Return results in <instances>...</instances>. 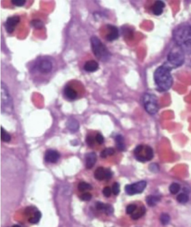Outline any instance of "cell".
Listing matches in <instances>:
<instances>
[{"label": "cell", "instance_id": "obj_4", "mask_svg": "<svg viewBox=\"0 0 191 227\" xmlns=\"http://www.w3.org/2000/svg\"><path fill=\"white\" fill-rule=\"evenodd\" d=\"M1 108L2 113L10 114L14 109L13 100L9 92L8 87L3 81H1Z\"/></svg>", "mask_w": 191, "mask_h": 227}, {"label": "cell", "instance_id": "obj_19", "mask_svg": "<svg viewBox=\"0 0 191 227\" xmlns=\"http://www.w3.org/2000/svg\"><path fill=\"white\" fill-rule=\"evenodd\" d=\"M160 198L157 196L154 195H149L147 196L146 199V201L147 204L150 206L156 205L157 202H159Z\"/></svg>", "mask_w": 191, "mask_h": 227}, {"label": "cell", "instance_id": "obj_27", "mask_svg": "<svg viewBox=\"0 0 191 227\" xmlns=\"http://www.w3.org/2000/svg\"><path fill=\"white\" fill-rule=\"evenodd\" d=\"M92 187L90 184L85 182H82L78 185V189L80 191H84L86 190H90Z\"/></svg>", "mask_w": 191, "mask_h": 227}, {"label": "cell", "instance_id": "obj_22", "mask_svg": "<svg viewBox=\"0 0 191 227\" xmlns=\"http://www.w3.org/2000/svg\"><path fill=\"white\" fill-rule=\"evenodd\" d=\"M114 153V150L112 148H108L103 150L100 154V156L101 158L105 159L107 156H112Z\"/></svg>", "mask_w": 191, "mask_h": 227}, {"label": "cell", "instance_id": "obj_38", "mask_svg": "<svg viewBox=\"0 0 191 227\" xmlns=\"http://www.w3.org/2000/svg\"><path fill=\"white\" fill-rule=\"evenodd\" d=\"M149 168H150V170L151 171H152V172H157V171H159V166H157V165L155 164V163L151 164L149 166Z\"/></svg>", "mask_w": 191, "mask_h": 227}, {"label": "cell", "instance_id": "obj_18", "mask_svg": "<svg viewBox=\"0 0 191 227\" xmlns=\"http://www.w3.org/2000/svg\"><path fill=\"white\" fill-rule=\"evenodd\" d=\"M116 146L118 150L121 151H123L125 149L124 139L122 135H118L116 137Z\"/></svg>", "mask_w": 191, "mask_h": 227}, {"label": "cell", "instance_id": "obj_32", "mask_svg": "<svg viewBox=\"0 0 191 227\" xmlns=\"http://www.w3.org/2000/svg\"><path fill=\"white\" fill-rule=\"evenodd\" d=\"M136 206L134 205V204H131V205H129L127 208H126V213L128 214H132L135 210L136 209Z\"/></svg>", "mask_w": 191, "mask_h": 227}, {"label": "cell", "instance_id": "obj_25", "mask_svg": "<svg viewBox=\"0 0 191 227\" xmlns=\"http://www.w3.org/2000/svg\"><path fill=\"white\" fill-rule=\"evenodd\" d=\"M181 189V186L177 183H173L169 187V191L173 195L177 194Z\"/></svg>", "mask_w": 191, "mask_h": 227}, {"label": "cell", "instance_id": "obj_12", "mask_svg": "<svg viewBox=\"0 0 191 227\" xmlns=\"http://www.w3.org/2000/svg\"><path fill=\"white\" fill-rule=\"evenodd\" d=\"M165 6V5L163 1H157L151 7L152 13L155 15L160 16L163 14Z\"/></svg>", "mask_w": 191, "mask_h": 227}, {"label": "cell", "instance_id": "obj_26", "mask_svg": "<svg viewBox=\"0 0 191 227\" xmlns=\"http://www.w3.org/2000/svg\"><path fill=\"white\" fill-rule=\"evenodd\" d=\"M1 139L5 142H9L11 140L10 135L2 127H1Z\"/></svg>", "mask_w": 191, "mask_h": 227}, {"label": "cell", "instance_id": "obj_33", "mask_svg": "<svg viewBox=\"0 0 191 227\" xmlns=\"http://www.w3.org/2000/svg\"><path fill=\"white\" fill-rule=\"evenodd\" d=\"M91 198H92V195L91 194L89 193H84L80 196V199L82 201H89L91 200Z\"/></svg>", "mask_w": 191, "mask_h": 227}, {"label": "cell", "instance_id": "obj_10", "mask_svg": "<svg viewBox=\"0 0 191 227\" xmlns=\"http://www.w3.org/2000/svg\"><path fill=\"white\" fill-rule=\"evenodd\" d=\"M109 33L106 36V39L108 41H116L119 37V30L116 26L108 24L107 25Z\"/></svg>", "mask_w": 191, "mask_h": 227}, {"label": "cell", "instance_id": "obj_3", "mask_svg": "<svg viewBox=\"0 0 191 227\" xmlns=\"http://www.w3.org/2000/svg\"><path fill=\"white\" fill-rule=\"evenodd\" d=\"M91 49L94 56L97 59L103 62L108 61L112 54L107 46L102 43L100 39L96 36H93L90 38Z\"/></svg>", "mask_w": 191, "mask_h": 227}, {"label": "cell", "instance_id": "obj_24", "mask_svg": "<svg viewBox=\"0 0 191 227\" xmlns=\"http://www.w3.org/2000/svg\"><path fill=\"white\" fill-rule=\"evenodd\" d=\"M177 200L181 204H185L189 200V196L185 193H182L177 196Z\"/></svg>", "mask_w": 191, "mask_h": 227}, {"label": "cell", "instance_id": "obj_21", "mask_svg": "<svg viewBox=\"0 0 191 227\" xmlns=\"http://www.w3.org/2000/svg\"><path fill=\"white\" fill-rule=\"evenodd\" d=\"M30 24L32 27L37 29H41L44 27V23L41 20L34 19L31 21Z\"/></svg>", "mask_w": 191, "mask_h": 227}, {"label": "cell", "instance_id": "obj_16", "mask_svg": "<svg viewBox=\"0 0 191 227\" xmlns=\"http://www.w3.org/2000/svg\"><path fill=\"white\" fill-rule=\"evenodd\" d=\"M106 176V169L100 167L95 170L94 172V177L99 181H102L105 179Z\"/></svg>", "mask_w": 191, "mask_h": 227}, {"label": "cell", "instance_id": "obj_35", "mask_svg": "<svg viewBox=\"0 0 191 227\" xmlns=\"http://www.w3.org/2000/svg\"><path fill=\"white\" fill-rule=\"evenodd\" d=\"M104 212H105L107 214H112L113 212V207L109 204H106L105 208L104 209Z\"/></svg>", "mask_w": 191, "mask_h": 227}, {"label": "cell", "instance_id": "obj_14", "mask_svg": "<svg viewBox=\"0 0 191 227\" xmlns=\"http://www.w3.org/2000/svg\"><path fill=\"white\" fill-rule=\"evenodd\" d=\"M99 68V64L97 62H96L94 60H90L88 61L84 66V69L85 71L87 72L93 73L94 72H96Z\"/></svg>", "mask_w": 191, "mask_h": 227}, {"label": "cell", "instance_id": "obj_6", "mask_svg": "<svg viewBox=\"0 0 191 227\" xmlns=\"http://www.w3.org/2000/svg\"><path fill=\"white\" fill-rule=\"evenodd\" d=\"M142 102L145 110L149 114L155 115L158 112V100L155 95L148 92L145 93L142 97Z\"/></svg>", "mask_w": 191, "mask_h": 227}, {"label": "cell", "instance_id": "obj_2", "mask_svg": "<svg viewBox=\"0 0 191 227\" xmlns=\"http://www.w3.org/2000/svg\"><path fill=\"white\" fill-rule=\"evenodd\" d=\"M172 69L167 63H165L155 70L153 78L159 91H166L172 87L173 77L171 71Z\"/></svg>", "mask_w": 191, "mask_h": 227}, {"label": "cell", "instance_id": "obj_17", "mask_svg": "<svg viewBox=\"0 0 191 227\" xmlns=\"http://www.w3.org/2000/svg\"><path fill=\"white\" fill-rule=\"evenodd\" d=\"M67 127L69 130L72 132H75L78 131L79 124L78 121L74 118L70 119L67 122Z\"/></svg>", "mask_w": 191, "mask_h": 227}, {"label": "cell", "instance_id": "obj_41", "mask_svg": "<svg viewBox=\"0 0 191 227\" xmlns=\"http://www.w3.org/2000/svg\"><path fill=\"white\" fill-rule=\"evenodd\" d=\"M20 227L19 225H13V227Z\"/></svg>", "mask_w": 191, "mask_h": 227}, {"label": "cell", "instance_id": "obj_13", "mask_svg": "<svg viewBox=\"0 0 191 227\" xmlns=\"http://www.w3.org/2000/svg\"><path fill=\"white\" fill-rule=\"evenodd\" d=\"M97 161V155L95 153H88L85 157V166L87 169H91Z\"/></svg>", "mask_w": 191, "mask_h": 227}, {"label": "cell", "instance_id": "obj_29", "mask_svg": "<svg viewBox=\"0 0 191 227\" xmlns=\"http://www.w3.org/2000/svg\"><path fill=\"white\" fill-rule=\"evenodd\" d=\"M160 220L162 224L166 225L169 223L170 218L169 215L165 213H163L160 215Z\"/></svg>", "mask_w": 191, "mask_h": 227}, {"label": "cell", "instance_id": "obj_23", "mask_svg": "<svg viewBox=\"0 0 191 227\" xmlns=\"http://www.w3.org/2000/svg\"><path fill=\"white\" fill-rule=\"evenodd\" d=\"M145 154H146V161H150L152 159L153 157V150L150 147L146 146L145 148Z\"/></svg>", "mask_w": 191, "mask_h": 227}, {"label": "cell", "instance_id": "obj_31", "mask_svg": "<svg viewBox=\"0 0 191 227\" xmlns=\"http://www.w3.org/2000/svg\"><path fill=\"white\" fill-rule=\"evenodd\" d=\"M120 192V186L118 182H115L112 186V193L114 195H117Z\"/></svg>", "mask_w": 191, "mask_h": 227}, {"label": "cell", "instance_id": "obj_9", "mask_svg": "<svg viewBox=\"0 0 191 227\" xmlns=\"http://www.w3.org/2000/svg\"><path fill=\"white\" fill-rule=\"evenodd\" d=\"M20 22V18L19 16H13L9 17L7 19L5 24V27L7 32L9 34L12 33L14 31L16 25Z\"/></svg>", "mask_w": 191, "mask_h": 227}, {"label": "cell", "instance_id": "obj_20", "mask_svg": "<svg viewBox=\"0 0 191 227\" xmlns=\"http://www.w3.org/2000/svg\"><path fill=\"white\" fill-rule=\"evenodd\" d=\"M145 208L144 207H141L139 210H138V212L135 213H133L131 215V218L132 219H134V220H137L138 219L141 218L142 217L145 213Z\"/></svg>", "mask_w": 191, "mask_h": 227}, {"label": "cell", "instance_id": "obj_37", "mask_svg": "<svg viewBox=\"0 0 191 227\" xmlns=\"http://www.w3.org/2000/svg\"><path fill=\"white\" fill-rule=\"evenodd\" d=\"M86 143L89 146H93L94 144V139L93 137L91 136H88L86 138Z\"/></svg>", "mask_w": 191, "mask_h": 227}, {"label": "cell", "instance_id": "obj_7", "mask_svg": "<svg viewBox=\"0 0 191 227\" xmlns=\"http://www.w3.org/2000/svg\"><path fill=\"white\" fill-rule=\"evenodd\" d=\"M146 187V182L141 181L135 184L126 185L125 187V193L129 195H133L136 194L142 193Z\"/></svg>", "mask_w": 191, "mask_h": 227}, {"label": "cell", "instance_id": "obj_36", "mask_svg": "<svg viewBox=\"0 0 191 227\" xmlns=\"http://www.w3.org/2000/svg\"><path fill=\"white\" fill-rule=\"evenodd\" d=\"M95 139H96V141L97 142V143H99L100 144L104 143V137H103V135L101 134H99V133H98L96 135Z\"/></svg>", "mask_w": 191, "mask_h": 227}, {"label": "cell", "instance_id": "obj_5", "mask_svg": "<svg viewBox=\"0 0 191 227\" xmlns=\"http://www.w3.org/2000/svg\"><path fill=\"white\" fill-rule=\"evenodd\" d=\"M185 52L181 48L176 45L169 52L167 63L172 68H175L181 66L185 62Z\"/></svg>", "mask_w": 191, "mask_h": 227}, {"label": "cell", "instance_id": "obj_40", "mask_svg": "<svg viewBox=\"0 0 191 227\" xmlns=\"http://www.w3.org/2000/svg\"><path fill=\"white\" fill-rule=\"evenodd\" d=\"M112 175V173L109 169H106V176H105V179L108 180L110 179Z\"/></svg>", "mask_w": 191, "mask_h": 227}, {"label": "cell", "instance_id": "obj_1", "mask_svg": "<svg viewBox=\"0 0 191 227\" xmlns=\"http://www.w3.org/2000/svg\"><path fill=\"white\" fill-rule=\"evenodd\" d=\"M173 39L185 53L191 54V23L178 26L173 31Z\"/></svg>", "mask_w": 191, "mask_h": 227}, {"label": "cell", "instance_id": "obj_39", "mask_svg": "<svg viewBox=\"0 0 191 227\" xmlns=\"http://www.w3.org/2000/svg\"><path fill=\"white\" fill-rule=\"evenodd\" d=\"M144 149V146H138L137 147L135 150H134V154L135 156H137L138 155H139L141 151Z\"/></svg>", "mask_w": 191, "mask_h": 227}, {"label": "cell", "instance_id": "obj_15", "mask_svg": "<svg viewBox=\"0 0 191 227\" xmlns=\"http://www.w3.org/2000/svg\"><path fill=\"white\" fill-rule=\"evenodd\" d=\"M64 94L65 96L70 100H74L77 98V92L72 88L67 86L64 88Z\"/></svg>", "mask_w": 191, "mask_h": 227}, {"label": "cell", "instance_id": "obj_8", "mask_svg": "<svg viewBox=\"0 0 191 227\" xmlns=\"http://www.w3.org/2000/svg\"><path fill=\"white\" fill-rule=\"evenodd\" d=\"M37 68L41 73L46 74L51 72L53 68L52 63L47 59H42L38 62Z\"/></svg>", "mask_w": 191, "mask_h": 227}, {"label": "cell", "instance_id": "obj_30", "mask_svg": "<svg viewBox=\"0 0 191 227\" xmlns=\"http://www.w3.org/2000/svg\"><path fill=\"white\" fill-rule=\"evenodd\" d=\"M11 2L15 6L22 7L23 6L25 5L26 1L25 0H12L11 1Z\"/></svg>", "mask_w": 191, "mask_h": 227}, {"label": "cell", "instance_id": "obj_34", "mask_svg": "<svg viewBox=\"0 0 191 227\" xmlns=\"http://www.w3.org/2000/svg\"><path fill=\"white\" fill-rule=\"evenodd\" d=\"M103 194L107 198H109L112 194V190L110 189V188L109 187H105L104 188L103 190Z\"/></svg>", "mask_w": 191, "mask_h": 227}, {"label": "cell", "instance_id": "obj_11", "mask_svg": "<svg viewBox=\"0 0 191 227\" xmlns=\"http://www.w3.org/2000/svg\"><path fill=\"white\" fill-rule=\"evenodd\" d=\"M60 157L59 153L54 150H48L44 156L46 161L50 163H56L58 161Z\"/></svg>", "mask_w": 191, "mask_h": 227}, {"label": "cell", "instance_id": "obj_28", "mask_svg": "<svg viewBox=\"0 0 191 227\" xmlns=\"http://www.w3.org/2000/svg\"><path fill=\"white\" fill-rule=\"evenodd\" d=\"M41 213L40 212H36L35 213L34 216L29 219V222L32 224H37L40 221L41 218Z\"/></svg>", "mask_w": 191, "mask_h": 227}]
</instances>
